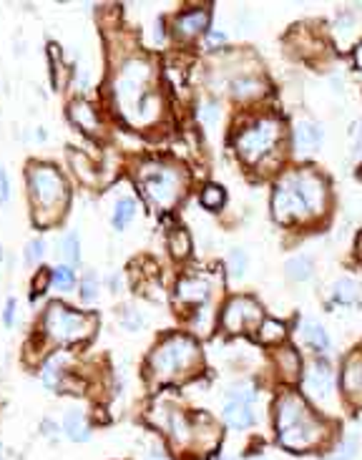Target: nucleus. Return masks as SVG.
<instances>
[{"label": "nucleus", "mask_w": 362, "mask_h": 460, "mask_svg": "<svg viewBox=\"0 0 362 460\" xmlns=\"http://www.w3.org/2000/svg\"><path fill=\"white\" fill-rule=\"evenodd\" d=\"M151 68L144 60H128L116 78V103L131 124H146L156 116V96L149 88Z\"/></svg>", "instance_id": "nucleus-1"}, {"label": "nucleus", "mask_w": 362, "mask_h": 460, "mask_svg": "<svg viewBox=\"0 0 362 460\" xmlns=\"http://www.w3.org/2000/svg\"><path fill=\"white\" fill-rule=\"evenodd\" d=\"M277 433L284 448L304 450L322 438V425L312 418L300 395L287 393L277 402Z\"/></svg>", "instance_id": "nucleus-2"}, {"label": "nucleus", "mask_w": 362, "mask_h": 460, "mask_svg": "<svg viewBox=\"0 0 362 460\" xmlns=\"http://www.w3.org/2000/svg\"><path fill=\"white\" fill-rule=\"evenodd\" d=\"M28 189L38 216L43 211V214H51V221H53L58 211H63L68 189L58 169L48 166V164H33L28 169Z\"/></svg>", "instance_id": "nucleus-3"}, {"label": "nucleus", "mask_w": 362, "mask_h": 460, "mask_svg": "<svg viewBox=\"0 0 362 460\" xmlns=\"http://www.w3.org/2000/svg\"><path fill=\"white\" fill-rule=\"evenodd\" d=\"M90 329H93V317L83 315V312H73L71 307L60 305V302H53L43 315V332L58 345L81 342L90 335Z\"/></svg>", "instance_id": "nucleus-4"}, {"label": "nucleus", "mask_w": 362, "mask_h": 460, "mask_svg": "<svg viewBox=\"0 0 362 460\" xmlns=\"http://www.w3.org/2000/svg\"><path fill=\"white\" fill-rule=\"evenodd\" d=\"M199 350L196 342L187 335H171L169 340H163L161 345L151 353V370L156 372L159 377H171L174 372L184 370L196 360Z\"/></svg>", "instance_id": "nucleus-5"}, {"label": "nucleus", "mask_w": 362, "mask_h": 460, "mask_svg": "<svg viewBox=\"0 0 362 460\" xmlns=\"http://www.w3.org/2000/svg\"><path fill=\"white\" fill-rule=\"evenodd\" d=\"M141 186L151 202L169 209L181 194V173L169 166H146L141 171Z\"/></svg>", "instance_id": "nucleus-6"}, {"label": "nucleus", "mask_w": 362, "mask_h": 460, "mask_svg": "<svg viewBox=\"0 0 362 460\" xmlns=\"http://www.w3.org/2000/svg\"><path fill=\"white\" fill-rule=\"evenodd\" d=\"M277 136H279L277 124L264 119V121H260V124H254L252 129H247V131L236 138V149L244 156V162L254 164V162H260L262 156L274 146Z\"/></svg>", "instance_id": "nucleus-7"}, {"label": "nucleus", "mask_w": 362, "mask_h": 460, "mask_svg": "<svg viewBox=\"0 0 362 460\" xmlns=\"http://www.w3.org/2000/svg\"><path fill=\"white\" fill-rule=\"evenodd\" d=\"M304 395L312 397L317 405H332L335 402V372L327 362H312L302 380Z\"/></svg>", "instance_id": "nucleus-8"}, {"label": "nucleus", "mask_w": 362, "mask_h": 460, "mask_svg": "<svg viewBox=\"0 0 362 460\" xmlns=\"http://www.w3.org/2000/svg\"><path fill=\"white\" fill-rule=\"evenodd\" d=\"M254 390H249V385H234L227 395V405H224V420L234 431H247L249 425L254 423Z\"/></svg>", "instance_id": "nucleus-9"}, {"label": "nucleus", "mask_w": 362, "mask_h": 460, "mask_svg": "<svg viewBox=\"0 0 362 460\" xmlns=\"http://www.w3.org/2000/svg\"><path fill=\"white\" fill-rule=\"evenodd\" d=\"M272 206H274V216H277L279 221H292V219H304V216H309L307 206H304L300 192H297L295 173L284 176V179L277 184V192H274V199H272Z\"/></svg>", "instance_id": "nucleus-10"}, {"label": "nucleus", "mask_w": 362, "mask_h": 460, "mask_svg": "<svg viewBox=\"0 0 362 460\" xmlns=\"http://www.w3.org/2000/svg\"><path fill=\"white\" fill-rule=\"evenodd\" d=\"M260 317H262L260 307L254 305L252 299L236 297L229 302V307H227V312H224V317H222V322L229 332H236V329H241L244 322H252V320H260Z\"/></svg>", "instance_id": "nucleus-11"}, {"label": "nucleus", "mask_w": 362, "mask_h": 460, "mask_svg": "<svg viewBox=\"0 0 362 460\" xmlns=\"http://www.w3.org/2000/svg\"><path fill=\"white\" fill-rule=\"evenodd\" d=\"M322 136H325L322 129L317 124H312V121H302V124H297V129H295L297 151H300V154H309V151H314L322 144Z\"/></svg>", "instance_id": "nucleus-12"}, {"label": "nucleus", "mask_w": 362, "mask_h": 460, "mask_svg": "<svg viewBox=\"0 0 362 460\" xmlns=\"http://www.w3.org/2000/svg\"><path fill=\"white\" fill-rule=\"evenodd\" d=\"M63 433L68 435V440L73 442H86L90 438V425L86 420V415L81 410H68L63 415Z\"/></svg>", "instance_id": "nucleus-13"}, {"label": "nucleus", "mask_w": 362, "mask_h": 460, "mask_svg": "<svg viewBox=\"0 0 362 460\" xmlns=\"http://www.w3.org/2000/svg\"><path fill=\"white\" fill-rule=\"evenodd\" d=\"M300 337H302L304 345L314 347L317 353L330 350V335H327L325 327L317 324L314 320H302V322H300Z\"/></svg>", "instance_id": "nucleus-14"}, {"label": "nucleus", "mask_w": 362, "mask_h": 460, "mask_svg": "<svg viewBox=\"0 0 362 460\" xmlns=\"http://www.w3.org/2000/svg\"><path fill=\"white\" fill-rule=\"evenodd\" d=\"M68 116L76 126H81L86 133H98V116H96V108L88 106L86 101H73L71 108H68Z\"/></svg>", "instance_id": "nucleus-15"}, {"label": "nucleus", "mask_w": 362, "mask_h": 460, "mask_svg": "<svg viewBox=\"0 0 362 460\" xmlns=\"http://www.w3.org/2000/svg\"><path fill=\"white\" fill-rule=\"evenodd\" d=\"M206 11H189L181 13L176 18V36L179 38H192L196 33H201V28H206Z\"/></svg>", "instance_id": "nucleus-16"}, {"label": "nucleus", "mask_w": 362, "mask_h": 460, "mask_svg": "<svg viewBox=\"0 0 362 460\" xmlns=\"http://www.w3.org/2000/svg\"><path fill=\"white\" fill-rule=\"evenodd\" d=\"M179 299L181 302H201L209 297V284L199 277H187L179 282Z\"/></svg>", "instance_id": "nucleus-17"}, {"label": "nucleus", "mask_w": 362, "mask_h": 460, "mask_svg": "<svg viewBox=\"0 0 362 460\" xmlns=\"http://www.w3.org/2000/svg\"><path fill=\"white\" fill-rule=\"evenodd\" d=\"M68 162H71L73 171L79 173V179L83 181V184H96L98 181V171L96 166H93V162H90L88 156L81 154V151H68Z\"/></svg>", "instance_id": "nucleus-18"}, {"label": "nucleus", "mask_w": 362, "mask_h": 460, "mask_svg": "<svg viewBox=\"0 0 362 460\" xmlns=\"http://www.w3.org/2000/svg\"><path fill=\"white\" fill-rule=\"evenodd\" d=\"M136 216V202H133L131 197H123L116 202L114 206V216H111V224H114L116 232H121V229H126L128 224H131V219Z\"/></svg>", "instance_id": "nucleus-19"}, {"label": "nucleus", "mask_w": 362, "mask_h": 460, "mask_svg": "<svg viewBox=\"0 0 362 460\" xmlns=\"http://www.w3.org/2000/svg\"><path fill=\"white\" fill-rule=\"evenodd\" d=\"M284 272H287V277L295 282H304L312 277V259L307 257V254H297V257L287 259V264H284Z\"/></svg>", "instance_id": "nucleus-20"}, {"label": "nucleus", "mask_w": 362, "mask_h": 460, "mask_svg": "<svg viewBox=\"0 0 362 460\" xmlns=\"http://www.w3.org/2000/svg\"><path fill=\"white\" fill-rule=\"evenodd\" d=\"M81 244H79V237L73 232H68L66 237H60L58 242V254L68 262V267H76L81 262Z\"/></svg>", "instance_id": "nucleus-21"}, {"label": "nucleus", "mask_w": 362, "mask_h": 460, "mask_svg": "<svg viewBox=\"0 0 362 460\" xmlns=\"http://www.w3.org/2000/svg\"><path fill=\"white\" fill-rule=\"evenodd\" d=\"M332 294H335V302L350 305V302H355V299H357L360 289H357V282L355 280H350V277H342V280L335 282V289H332Z\"/></svg>", "instance_id": "nucleus-22"}, {"label": "nucleus", "mask_w": 362, "mask_h": 460, "mask_svg": "<svg viewBox=\"0 0 362 460\" xmlns=\"http://www.w3.org/2000/svg\"><path fill=\"white\" fill-rule=\"evenodd\" d=\"M58 364H60V355H53V357H51L48 362L43 364V370H41V383L46 385V388H48V390L60 388V370H58Z\"/></svg>", "instance_id": "nucleus-23"}, {"label": "nucleus", "mask_w": 362, "mask_h": 460, "mask_svg": "<svg viewBox=\"0 0 362 460\" xmlns=\"http://www.w3.org/2000/svg\"><path fill=\"white\" fill-rule=\"evenodd\" d=\"M51 282H53V287H58L60 292H68V289H73V284H76L73 267H68V264H60V267H55L53 272H51Z\"/></svg>", "instance_id": "nucleus-24"}, {"label": "nucleus", "mask_w": 362, "mask_h": 460, "mask_svg": "<svg viewBox=\"0 0 362 460\" xmlns=\"http://www.w3.org/2000/svg\"><path fill=\"white\" fill-rule=\"evenodd\" d=\"M169 249L174 257H187L189 254L192 242H189V234L184 229H171L169 232Z\"/></svg>", "instance_id": "nucleus-25"}, {"label": "nucleus", "mask_w": 362, "mask_h": 460, "mask_svg": "<svg viewBox=\"0 0 362 460\" xmlns=\"http://www.w3.org/2000/svg\"><path fill=\"white\" fill-rule=\"evenodd\" d=\"M260 91H262V84L257 78H236L234 84H232V93H234L236 98H252V96H257Z\"/></svg>", "instance_id": "nucleus-26"}, {"label": "nucleus", "mask_w": 362, "mask_h": 460, "mask_svg": "<svg viewBox=\"0 0 362 460\" xmlns=\"http://www.w3.org/2000/svg\"><path fill=\"white\" fill-rule=\"evenodd\" d=\"M357 455V438L355 435H347L342 442H340L335 453L330 455L327 460H352Z\"/></svg>", "instance_id": "nucleus-27"}, {"label": "nucleus", "mask_w": 362, "mask_h": 460, "mask_svg": "<svg viewBox=\"0 0 362 460\" xmlns=\"http://www.w3.org/2000/svg\"><path fill=\"white\" fill-rule=\"evenodd\" d=\"M244 272H247V254L241 249H232L229 251V275L234 277V280H239V277H244Z\"/></svg>", "instance_id": "nucleus-28"}, {"label": "nucleus", "mask_w": 362, "mask_h": 460, "mask_svg": "<svg viewBox=\"0 0 362 460\" xmlns=\"http://www.w3.org/2000/svg\"><path fill=\"white\" fill-rule=\"evenodd\" d=\"M201 204H204L206 209H217V206H222L224 204V192L219 189V186L209 184L204 192H201Z\"/></svg>", "instance_id": "nucleus-29"}, {"label": "nucleus", "mask_w": 362, "mask_h": 460, "mask_svg": "<svg viewBox=\"0 0 362 460\" xmlns=\"http://www.w3.org/2000/svg\"><path fill=\"white\" fill-rule=\"evenodd\" d=\"M81 299L83 302H93L96 299V294H98V282H96V275H88V277H83L81 280Z\"/></svg>", "instance_id": "nucleus-30"}, {"label": "nucleus", "mask_w": 362, "mask_h": 460, "mask_svg": "<svg viewBox=\"0 0 362 460\" xmlns=\"http://www.w3.org/2000/svg\"><path fill=\"white\" fill-rule=\"evenodd\" d=\"M279 337H284V327L279 322H274V320H264L262 322V340L264 342H274L279 340Z\"/></svg>", "instance_id": "nucleus-31"}, {"label": "nucleus", "mask_w": 362, "mask_h": 460, "mask_svg": "<svg viewBox=\"0 0 362 460\" xmlns=\"http://www.w3.org/2000/svg\"><path fill=\"white\" fill-rule=\"evenodd\" d=\"M199 119H201V124L204 126H217V121H219V108H217V103H211V101H206V103H201L199 106Z\"/></svg>", "instance_id": "nucleus-32"}, {"label": "nucleus", "mask_w": 362, "mask_h": 460, "mask_svg": "<svg viewBox=\"0 0 362 460\" xmlns=\"http://www.w3.org/2000/svg\"><path fill=\"white\" fill-rule=\"evenodd\" d=\"M43 254H46V242H43V239H33L28 244V249H25V262H28V264H38L43 259Z\"/></svg>", "instance_id": "nucleus-33"}, {"label": "nucleus", "mask_w": 362, "mask_h": 460, "mask_svg": "<svg viewBox=\"0 0 362 460\" xmlns=\"http://www.w3.org/2000/svg\"><path fill=\"white\" fill-rule=\"evenodd\" d=\"M279 362L284 364V370L290 372V375H295V372L300 370V360H297V355H295V353H290V350H287V353L279 355Z\"/></svg>", "instance_id": "nucleus-34"}, {"label": "nucleus", "mask_w": 362, "mask_h": 460, "mask_svg": "<svg viewBox=\"0 0 362 460\" xmlns=\"http://www.w3.org/2000/svg\"><path fill=\"white\" fill-rule=\"evenodd\" d=\"M8 199H11V179H8L6 169L0 166V206L8 204Z\"/></svg>", "instance_id": "nucleus-35"}, {"label": "nucleus", "mask_w": 362, "mask_h": 460, "mask_svg": "<svg viewBox=\"0 0 362 460\" xmlns=\"http://www.w3.org/2000/svg\"><path fill=\"white\" fill-rule=\"evenodd\" d=\"M121 322L126 324L128 329H136V327H139L141 322H144V320H141V317L136 315V312H133L131 307H126V312H123V317H121Z\"/></svg>", "instance_id": "nucleus-36"}, {"label": "nucleus", "mask_w": 362, "mask_h": 460, "mask_svg": "<svg viewBox=\"0 0 362 460\" xmlns=\"http://www.w3.org/2000/svg\"><path fill=\"white\" fill-rule=\"evenodd\" d=\"M13 320H15V299H8L6 302V310H3V324L6 327H13Z\"/></svg>", "instance_id": "nucleus-37"}, {"label": "nucleus", "mask_w": 362, "mask_h": 460, "mask_svg": "<svg viewBox=\"0 0 362 460\" xmlns=\"http://www.w3.org/2000/svg\"><path fill=\"white\" fill-rule=\"evenodd\" d=\"M48 282H51V275H43V277L38 275L36 277V284H33V287H36V294L38 292H41V294L46 292V284H48Z\"/></svg>", "instance_id": "nucleus-38"}, {"label": "nucleus", "mask_w": 362, "mask_h": 460, "mask_svg": "<svg viewBox=\"0 0 362 460\" xmlns=\"http://www.w3.org/2000/svg\"><path fill=\"white\" fill-rule=\"evenodd\" d=\"M43 433L48 438H55V423H51V420H43Z\"/></svg>", "instance_id": "nucleus-39"}, {"label": "nucleus", "mask_w": 362, "mask_h": 460, "mask_svg": "<svg viewBox=\"0 0 362 460\" xmlns=\"http://www.w3.org/2000/svg\"><path fill=\"white\" fill-rule=\"evenodd\" d=\"M209 43H224V33H217V30H211V33H209Z\"/></svg>", "instance_id": "nucleus-40"}, {"label": "nucleus", "mask_w": 362, "mask_h": 460, "mask_svg": "<svg viewBox=\"0 0 362 460\" xmlns=\"http://www.w3.org/2000/svg\"><path fill=\"white\" fill-rule=\"evenodd\" d=\"M362 151V124H360V131H357V138H355V154Z\"/></svg>", "instance_id": "nucleus-41"}, {"label": "nucleus", "mask_w": 362, "mask_h": 460, "mask_svg": "<svg viewBox=\"0 0 362 460\" xmlns=\"http://www.w3.org/2000/svg\"><path fill=\"white\" fill-rule=\"evenodd\" d=\"M146 460H163V458H156V455H154V458H146Z\"/></svg>", "instance_id": "nucleus-42"}, {"label": "nucleus", "mask_w": 362, "mask_h": 460, "mask_svg": "<svg viewBox=\"0 0 362 460\" xmlns=\"http://www.w3.org/2000/svg\"><path fill=\"white\" fill-rule=\"evenodd\" d=\"M0 460H3V445H0Z\"/></svg>", "instance_id": "nucleus-43"}, {"label": "nucleus", "mask_w": 362, "mask_h": 460, "mask_svg": "<svg viewBox=\"0 0 362 460\" xmlns=\"http://www.w3.org/2000/svg\"><path fill=\"white\" fill-rule=\"evenodd\" d=\"M0 262H3V251H0Z\"/></svg>", "instance_id": "nucleus-44"}, {"label": "nucleus", "mask_w": 362, "mask_h": 460, "mask_svg": "<svg viewBox=\"0 0 362 460\" xmlns=\"http://www.w3.org/2000/svg\"><path fill=\"white\" fill-rule=\"evenodd\" d=\"M257 460H267V458H257Z\"/></svg>", "instance_id": "nucleus-45"}, {"label": "nucleus", "mask_w": 362, "mask_h": 460, "mask_svg": "<svg viewBox=\"0 0 362 460\" xmlns=\"http://www.w3.org/2000/svg\"><path fill=\"white\" fill-rule=\"evenodd\" d=\"M224 460H232V458H224Z\"/></svg>", "instance_id": "nucleus-46"}]
</instances>
